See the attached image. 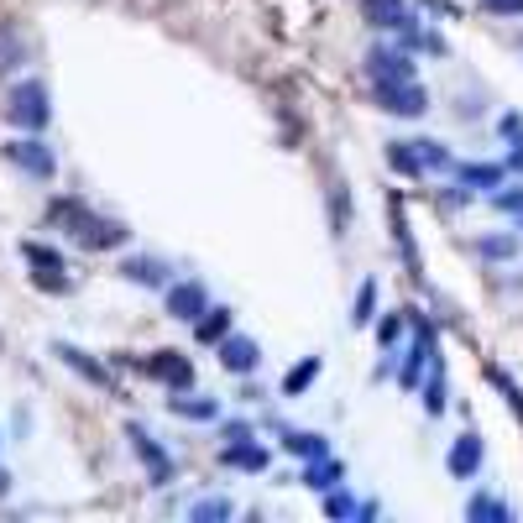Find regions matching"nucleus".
<instances>
[{"mask_svg": "<svg viewBox=\"0 0 523 523\" xmlns=\"http://www.w3.org/2000/svg\"><path fill=\"white\" fill-rule=\"evenodd\" d=\"M53 220H58L79 246H89V252H110V246L126 241V225H121V220H100V215H89L84 204H58Z\"/></svg>", "mask_w": 523, "mask_h": 523, "instance_id": "obj_1", "label": "nucleus"}, {"mask_svg": "<svg viewBox=\"0 0 523 523\" xmlns=\"http://www.w3.org/2000/svg\"><path fill=\"white\" fill-rule=\"evenodd\" d=\"M6 121L11 126H27V131H42V126H48V89H42L37 79L16 84L11 89V105H6Z\"/></svg>", "mask_w": 523, "mask_h": 523, "instance_id": "obj_2", "label": "nucleus"}, {"mask_svg": "<svg viewBox=\"0 0 523 523\" xmlns=\"http://www.w3.org/2000/svg\"><path fill=\"white\" fill-rule=\"evenodd\" d=\"M377 105L388 116H424L429 110V95L419 79H393V84H377Z\"/></svg>", "mask_w": 523, "mask_h": 523, "instance_id": "obj_3", "label": "nucleus"}, {"mask_svg": "<svg viewBox=\"0 0 523 523\" xmlns=\"http://www.w3.org/2000/svg\"><path fill=\"white\" fill-rule=\"evenodd\" d=\"M6 157H11L21 173H32V178H53V173H58L53 152L42 147V142H32V136H27V142H6Z\"/></svg>", "mask_w": 523, "mask_h": 523, "instance_id": "obj_4", "label": "nucleus"}, {"mask_svg": "<svg viewBox=\"0 0 523 523\" xmlns=\"http://www.w3.org/2000/svg\"><path fill=\"white\" fill-rule=\"evenodd\" d=\"M131 450L142 456V466H147V476H152L157 487H163V482H173V461L163 456V445H157V440L147 435V429H136V424H131Z\"/></svg>", "mask_w": 523, "mask_h": 523, "instance_id": "obj_5", "label": "nucleus"}, {"mask_svg": "<svg viewBox=\"0 0 523 523\" xmlns=\"http://www.w3.org/2000/svg\"><path fill=\"white\" fill-rule=\"evenodd\" d=\"M204 309H210V293H204L199 283H173L168 288V314L173 320H204Z\"/></svg>", "mask_w": 523, "mask_h": 523, "instance_id": "obj_6", "label": "nucleus"}, {"mask_svg": "<svg viewBox=\"0 0 523 523\" xmlns=\"http://www.w3.org/2000/svg\"><path fill=\"white\" fill-rule=\"evenodd\" d=\"M220 361H225V372H252L262 351H257V340H246V335H225L220 340Z\"/></svg>", "mask_w": 523, "mask_h": 523, "instance_id": "obj_7", "label": "nucleus"}, {"mask_svg": "<svg viewBox=\"0 0 523 523\" xmlns=\"http://www.w3.org/2000/svg\"><path fill=\"white\" fill-rule=\"evenodd\" d=\"M445 466H450V476H476V466H482V440L476 435H461L456 445H450V456H445Z\"/></svg>", "mask_w": 523, "mask_h": 523, "instance_id": "obj_8", "label": "nucleus"}, {"mask_svg": "<svg viewBox=\"0 0 523 523\" xmlns=\"http://www.w3.org/2000/svg\"><path fill=\"white\" fill-rule=\"evenodd\" d=\"M372 68V84H393V79H414V63H408L403 53H372L367 58Z\"/></svg>", "mask_w": 523, "mask_h": 523, "instance_id": "obj_9", "label": "nucleus"}, {"mask_svg": "<svg viewBox=\"0 0 523 523\" xmlns=\"http://www.w3.org/2000/svg\"><path fill=\"white\" fill-rule=\"evenodd\" d=\"M388 157H393V168L408 173V178H424L429 173V157L419 152V142H388Z\"/></svg>", "mask_w": 523, "mask_h": 523, "instance_id": "obj_10", "label": "nucleus"}, {"mask_svg": "<svg viewBox=\"0 0 523 523\" xmlns=\"http://www.w3.org/2000/svg\"><path fill=\"white\" fill-rule=\"evenodd\" d=\"M152 372L163 377V382H173V388H189L194 382V367L178 351H157V361H152Z\"/></svg>", "mask_w": 523, "mask_h": 523, "instance_id": "obj_11", "label": "nucleus"}, {"mask_svg": "<svg viewBox=\"0 0 523 523\" xmlns=\"http://www.w3.org/2000/svg\"><path fill=\"white\" fill-rule=\"evenodd\" d=\"M429 351H435V335H429V330H419L414 351H408V367H403V388H419V372L429 367Z\"/></svg>", "mask_w": 523, "mask_h": 523, "instance_id": "obj_12", "label": "nucleus"}, {"mask_svg": "<svg viewBox=\"0 0 523 523\" xmlns=\"http://www.w3.org/2000/svg\"><path fill=\"white\" fill-rule=\"evenodd\" d=\"M53 351H58L74 372H84L89 382H95V388H110V372L100 367V361H89V356H84V351H74V346H53Z\"/></svg>", "mask_w": 523, "mask_h": 523, "instance_id": "obj_13", "label": "nucleus"}, {"mask_svg": "<svg viewBox=\"0 0 523 523\" xmlns=\"http://www.w3.org/2000/svg\"><path fill=\"white\" fill-rule=\"evenodd\" d=\"M367 16L377 27H408V6L403 0H367Z\"/></svg>", "mask_w": 523, "mask_h": 523, "instance_id": "obj_14", "label": "nucleus"}, {"mask_svg": "<svg viewBox=\"0 0 523 523\" xmlns=\"http://www.w3.org/2000/svg\"><path fill=\"white\" fill-rule=\"evenodd\" d=\"M466 518H471V523H482V518H497V523H508V518H513V508L503 503V497H487V492H482V497H471Z\"/></svg>", "mask_w": 523, "mask_h": 523, "instance_id": "obj_15", "label": "nucleus"}, {"mask_svg": "<svg viewBox=\"0 0 523 523\" xmlns=\"http://www.w3.org/2000/svg\"><path fill=\"white\" fill-rule=\"evenodd\" d=\"M27 257H32V267H37V283H42V278H48L53 288H63V278H58V272H63L58 252H48V246H27Z\"/></svg>", "mask_w": 523, "mask_h": 523, "instance_id": "obj_16", "label": "nucleus"}, {"mask_svg": "<svg viewBox=\"0 0 523 523\" xmlns=\"http://www.w3.org/2000/svg\"><path fill=\"white\" fill-rule=\"evenodd\" d=\"M340 476H346V471H340V461H330V456H314V466L304 471V482L325 492V487H340Z\"/></svg>", "mask_w": 523, "mask_h": 523, "instance_id": "obj_17", "label": "nucleus"}, {"mask_svg": "<svg viewBox=\"0 0 523 523\" xmlns=\"http://www.w3.org/2000/svg\"><path fill=\"white\" fill-rule=\"evenodd\" d=\"M225 466L262 471V466H267V450H262V445H225Z\"/></svg>", "mask_w": 523, "mask_h": 523, "instance_id": "obj_18", "label": "nucleus"}, {"mask_svg": "<svg viewBox=\"0 0 523 523\" xmlns=\"http://www.w3.org/2000/svg\"><path fill=\"white\" fill-rule=\"evenodd\" d=\"M456 173H461V184H476V189H497V184H503V168H487V163H466Z\"/></svg>", "mask_w": 523, "mask_h": 523, "instance_id": "obj_19", "label": "nucleus"}, {"mask_svg": "<svg viewBox=\"0 0 523 523\" xmlns=\"http://www.w3.org/2000/svg\"><path fill=\"white\" fill-rule=\"evenodd\" d=\"M225 330H231V314H225V309H204L199 340H225Z\"/></svg>", "mask_w": 523, "mask_h": 523, "instance_id": "obj_20", "label": "nucleus"}, {"mask_svg": "<svg viewBox=\"0 0 523 523\" xmlns=\"http://www.w3.org/2000/svg\"><path fill=\"white\" fill-rule=\"evenodd\" d=\"M283 445L293 450V456H304V461H314V456H330V450H325V440H320V435H288Z\"/></svg>", "mask_w": 523, "mask_h": 523, "instance_id": "obj_21", "label": "nucleus"}, {"mask_svg": "<svg viewBox=\"0 0 523 523\" xmlns=\"http://www.w3.org/2000/svg\"><path fill=\"white\" fill-rule=\"evenodd\" d=\"M168 408H173V414H184V419H215L220 414L215 403H194V398H173Z\"/></svg>", "mask_w": 523, "mask_h": 523, "instance_id": "obj_22", "label": "nucleus"}, {"mask_svg": "<svg viewBox=\"0 0 523 523\" xmlns=\"http://www.w3.org/2000/svg\"><path fill=\"white\" fill-rule=\"evenodd\" d=\"M314 372H320V361H314V356H309V361H304V367H299V372H288V377H283V388H288V393H304V388H309V382H314Z\"/></svg>", "mask_w": 523, "mask_h": 523, "instance_id": "obj_23", "label": "nucleus"}, {"mask_svg": "<svg viewBox=\"0 0 523 523\" xmlns=\"http://www.w3.org/2000/svg\"><path fill=\"white\" fill-rule=\"evenodd\" d=\"M199 523H210V518H231V503H220V497H204V503H194L189 508Z\"/></svg>", "mask_w": 523, "mask_h": 523, "instance_id": "obj_24", "label": "nucleus"}, {"mask_svg": "<svg viewBox=\"0 0 523 523\" xmlns=\"http://www.w3.org/2000/svg\"><path fill=\"white\" fill-rule=\"evenodd\" d=\"M424 408H429V414H440V408H445V377L440 372L429 377V388H424Z\"/></svg>", "mask_w": 523, "mask_h": 523, "instance_id": "obj_25", "label": "nucleus"}, {"mask_svg": "<svg viewBox=\"0 0 523 523\" xmlns=\"http://www.w3.org/2000/svg\"><path fill=\"white\" fill-rule=\"evenodd\" d=\"M16 53H21V37L6 27L0 32V68H16Z\"/></svg>", "mask_w": 523, "mask_h": 523, "instance_id": "obj_26", "label": "nucleus"}, {"mask_svg": "<svg viewBox=\"0 0 523 523\" xmlns=\"http://www.w3.org/2000/svg\"><path fill=\"white\" fill-rule=\"evenodd\" d=\"M372 299H377V283H361V293H356V325L372 320Z\"/></svg>", "mask_w": 523, "mask_h": 523, "instance_id": "obj_27", "label": "nucleus"}, {"mask_svg": "<svg viewBox=\"0 0 523 523\" xmlns=\"http://www.w3.org/2000/svg\"><path fill=\"white\" fill-rule=\"evenodd\" d=\"M126 272L136 283H163V267H157V262H126Z\"/></svg>", "mask_w": 523, "mask_h": 523, "instance_id": "obj_28", "label": "nucleus"}, {"mask_svg": "<svg viewBox=\"0 0 523 523\" xmlns=\"http://www.w3.org/2000/svg\"><path fill=\"white\" fill-rule=\"evenodd\" d=\"M497 210H508V215H523V189H508V194H492Z\"/></svg>", "mask_w": 523, "mask_h": 523, "instance_id": "obj_29", "label": "nucleus"}, {"mask_svg": "<svg viewBox=\"0 0 523 523\" xmlns=\"http://www.w3.org/2000/svg\"><path fill=\"white\" fill-rule=\"evenodd\" d=\"M482 252H487V257H513V236H503V241H482Z\"/></svg>", "mask_w": 523, "mask_h": 523, "instance_id": "obj_30", "label": "nucleus"}, {"mask_svg": "<svg viewBox=\"0 0 523 523\" xmlns=\"http://www.w3.org/2000/svg\"><path fill=\"white\" fill-rule=\"evenodd\" d=\"M487 11H497V16H518L523 0H487Z\"/></svg>", "mask_w": 523, "mask_h": 523, "instance_id": "obj_31", "label": "nucleus"}, {"mask_svg": "<svg viewBox=\"0 0 523 523\" xmlns=\"http://www.w3.org/2000/svg\"><path fill=\"white\" fill-rule=\"evenodd\" d=\"M325 513H330V518H335V513L346 518V513H351V503H346V497H330V503H325Z\"/></svg>", "mask_w": 523, "mask_h": 523, "instance_id": "obj_32", "label": "nucleus"}, {"mask_svg": "<svg viewBox=\"0 0 523 523\" xmlns=\"http://www.w3.org/2000/svg\"><path fill=\"white\" fill-rule=\"evenodd\" d=\"M6 487H11V476H6V471H0V492H6Z\"/></svg>", "mask_w": 523, "mask_h": 523, "instance_id": "obj_33", "label": "nucleus"}]
</instances>
